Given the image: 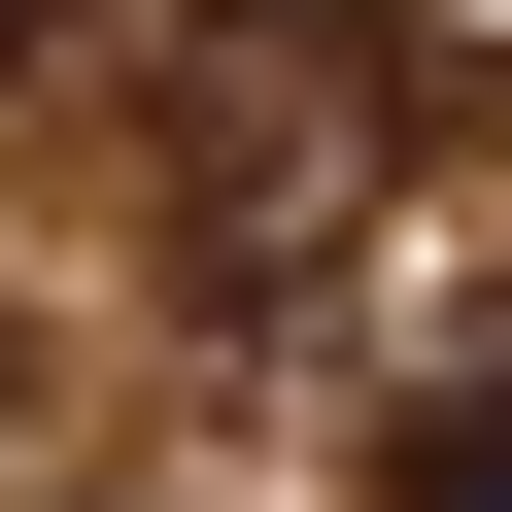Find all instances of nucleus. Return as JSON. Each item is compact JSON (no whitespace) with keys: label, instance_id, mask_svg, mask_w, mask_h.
<instances>
[{"label":"nucleus","instance_id":"2","mask_svg":"<svg viewBox=\"0 0 512 512\" xmlns=\"http://www.w3.org/2000/svg\"><path fill=\"white\" fill-rule=\"evenodd\" d=\"M410 512H512V342H478V376L410 410Z\"/></svg>","mask_w":512,"mask_h":512},{"label":"nucleus","instance_id":"1","mask_svg":"<svg viewBox=\"0 0 512 512\" xmlns=\"http://www.w3.org/2000/svg\"><path fill=\"white\" fill-rule=\"evenodd\" d=\"M376 171H410V35H376V0H239V35H171V274H205V308H274Z\"/></svg>","mask_w":512,"mask_h":512}]
</instances>
